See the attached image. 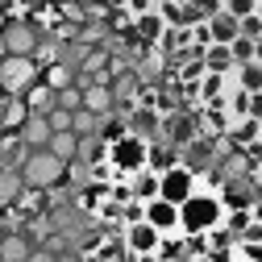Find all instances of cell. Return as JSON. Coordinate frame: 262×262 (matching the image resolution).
Returning a JSON list of instances; mask_svg holds the SVG:
<instances>
[{
  "label": "cell",
  "mask_w": 262,
  "mask_h": 262,
  "mask_svg": "<svg viewBox=\"0 0 262 262\" xmlns=\"http://www.w3.org/2000/svg\"><path fill=\"white\" fill-rule=\"evenodd\" d=\"M225 221V208H221V200L212 191H200L195 187L187 200L179 204V233H208V229H216Z\"/></svg>",
  "instance_id": "obj_1"
},
{
  "label": "cell",
  "mask_w": 262,
  "mask_h": 262,
  "mask_svg": "<svg viewBox=\"0 0 262 262\" xmlns=\"http://www.w3.org/2000/svg\"><path fill=\"white\" fill-rule=\"evenodd\" d=\"M104 162L113 167V175L129 179V175L146 171V162H150V142H142V138H134V134H125V138H117L113 146H104Z\"/></svg>",
  "instance_id": "obj_2"
},
{
  "label": "cell",
  "mask_w": 262,
  "mask_h": 262,
  "mask_svg": "<svg viewBox=\"0 0 262 262\" xmlns=\"http://www.w3.org/2000/svg\"><path fill=\"white\" fill-rule=\"evenodd\" d=\"M17 171H21L25 187H42V191H50L54 183L67 179V162H58V158L42 146V150H29V154H25V162H21Z\"/></svg>",
  "instance_id": "obj_3"
},
{
  "label": "cell",
  "mask_w": 262,
  "mask_h": 262,
  "mask_svg": "<svg viewBox=\"0 0 262 262\" xmlns=\"http://www.w3.org/2000/svg\"><path fill=\"white\" fill-rule=\"evenodd\" d=\"M195 191V171L183 167V162H171L167 171H158V200H167V204H183L187 195Z\"/></svg>",
  "instance_id": "obj_4"
},
{
  "label": "cell",
  "mask_w": 262,
  "mask_h": 262,
  "mask_svg": "<svg viewBox=\"0 0 262 262\" xmlns=\"http://www.w3.org/2000/svg\"><path fill=\"white\" fill-rule=\"evenodd\" d=\"M34 79H38V71H34V62L25 54H5V62H0V92L21 96Z\"/></svg>",
  "instance_id": "obj_5"
},
{
  "label": "cell",
  "mask_w": 262,
  "mask_h": 262,
  "mask_svg": "<svg viewBox=\"0 0 262 262\" xmlns=\"http://www.w3.org/2000/svg\"><path fill=\"white\" fill-rule=\"evenodd\" d=\"M142 221H146L150 229H158L162 237H167V233H179V208L167 204V200H146V204H142Z\"/></svg>",
  "instance_id": "obj_6"
},
{
  "label": "cell",
  "mask_w": 262,
  "mask_h": 262,
  "mask_svg": "<svg viewBox=\"0 0 262 262\" xmlns=\"http://www.w3.org/2000/svg\"><path fill=\"white\" fill-rule=\"evenodd\" d=\"M125 246L134 250V254H154L162 246V233L150 229L146 221H134V225H125Z\"/></svg>",
  "instance_id": "obj_7"
},
{
  "label": "cell",
  "mask_w": 262,
  "mask_h": 262,
  "mask_svg": "<svg viewBox=\"0 0 262 262\" xmlns=\"http://www.w3.org/2000/svg\"><path fill=\"white\" fill-rule=\"evenodd\" d=\"M113 92H108V83H88L83 92H79V108L83 113H92V117H104V113H113Z\"/></svg>",
  "instance_id": "obj_8"
},
{
  "label": "cell",
  "mask_w": 262,
  "mask_h": 262,
  "mask_svg": "<svg viewBox=\"0 0 262 262\" xmlns=\"http://www.w3.org/2000/svg\"><path fill=\"white\" fill-rule=\"evenodd\" d=\"M204 29H208V46H229V42L237 38V21L229 17V13H212L204 21Z\"/></svg>",
  "instance_id": "obj_9"
},
{
  "label": "cell",
  "mask_w": 262,
  "mask_h": 262,
  "mask_svg": "<svg viewBox=\"0 0 262 262\" xmlns=\"http://www.w3.org/2000/svg\"><path fill=\"white\" fill-rule=\"evenodd\" d=\"M21 142H25L29 150H42V146L50 142V125H46V113H29V117H25V125H21Z\"/></svg>",
  "instance_id": "obj_10"
},
{
  "label": "cell",
  "mask_w": 262,
  "mask_h": 262,
  "mask_svg": "<svg viewBox=\"0 0 262 262\" xmlns=\"http://www.w3.org/2000/svg\"><path fill=\"white\" fill-rule=\"evenodd\" d=\"M204 75H233V54H229V46H204V58H200Z\"/></svg>",
  "instance_id": "obj_11"
},
{
  "label": "cell",
  "mask_w": 262,
  "mask_h": 262,
  "mask_svg": "<svg viewBox=\"0 0 262 262\" xmlns=\"http://www.w3.org/2000/svg\"><path fill=\"white\" fill-rule=\"evenodd\" d=\"M158 121H162V117H158L154 108H146V104H142V108H134V113H129L125 129H129L134 138H142V142H146V138H154V134H158Z\"/></svg>",
  "instance_id": "obj_12"
},
{
  "label": "cell",
  "mask_w": 262,
  "mask_h": 262,
  "mask_svg": "<svg viewBox=\"0 0 262 262\" xmlns=\"http://www.w3.org/2000/svg\"><path fill=\"white\" fill-rule=\"evenodd\" d=\"M129 195H134L138 204H146V200H158V171H138V175H129Z\"/></svg>",
  "instance_id": "obj_13"
},
{
  "label": "cell",
  "mask_w": 262,
  "mask_h": 262,
  "mask_svg": "<svg viewBox=\"0 0 262 262\" xmlns=\"http://www.w3.org/2000/svg\"><path fill=\"white\" fill-rule=\"evenodd\" d=\"M21 104H25L29 113H50V108H54V92H50L42 79H34V83L21 92Z\"/></svg>",
  "instance_id": "obj_14"
},
{
  "label": "cell",
  "mask_w": 262,
  "mask_h": 262,
  "mask_svg": "<svg viewBox=\"0 0 262 262\" xmlns=\"http://www.w3.org/2000/svg\"><path fill=\"white\" fill-rule=\"evenodd\" d=\"M225 108H229V117L233 121H246V117H258V96H250V92H229V100H225Z\"/></svg>",
  "instance_id": "obj_15"
},
{
  "label": "cell",
  "mask_w": 262,
  "mask_h": 262,
  "mask_svg": "<svg viewBox=\"0 0 262 262\" xmlns=\"http://www.w3.org/2000/svg\"><path fill=\"white\" fill-rule=\"evenodd\" d=\"M233 88L237 92H250V96H258L262 92V71H258V62H242V67H233Z\"/></svg>",
  "instance_id": "obj_16"
},
{
  "label": "cell",
  "mask_w": 262,
  "mask_h": 262,
  "mask_svg": "<svg viewBox=\"0 0 262 262\" xmlns=\"http://www.w3.org/2000/svg\"><path fill=\"white\" fill-rule=\"evenodd\" d=\"M46 150L58 158V162H71L75 154H79V138L71 134V129H67V134H50V142H46Z\"/></svg>",
  "instance_id": "obj_17"
},
{
  "label": "cell",
  "mask_w": 262,
  "mask_h": 262,
  "mask_svg": "<svg viewBox=\"0 0 262 262\" xmlns=\"http://www.w3.org/2000/svg\"><path fill=\"white\" fill-rule=\"evenodd\" d=\"M21 187H25V179L17 167H0V204H17Z\"/></svg>",
  "instance_id": "obj_18"
},
{
  "label": "cell",
  "mask_w": 262,
  "mask_h": 262,
  "mask_svg": "<svg viewBox=\"0 0 262 262\" xmlns=\"http://www.w3.org/2000/svg\"><path fill=\"white\" fill-rule=\"evenodd\" d=\"M134 29H138V38H142V42H158L162 34H167V25H162L158 13H142V17L134 21Z\"/></svg>",
  "instance_id": "obj_19"
},
{
  "label": "cell",
  "mask_w": 262,
  "mask_h": 262,
  "mask_svg": "<svg viewBox=\"0 0 262 262\" xmlns=\"http://www.w3.org/2000/svg\"><path fill=\"white\" fill-rule=\"evenodd\" d=\"M229 54H233V62H237V67H242V62H258V42L237 34L233 42H229Z\"/></svg>",
  "instance_id": "obj_20"
},
{
  "label": "cell",
  "mask_w": 262,
  "mask_h": 262,
  "mask_svg": "<svg viewBox=\"0 0 262 262\" xmlns=\"http://www.w3.org/2000/svg\"><path fill=\"white\" fill-rule=\"evenodd\" d=\"M42 71H46V75H38V79H42L50 92H62V88H71V71L62 67V62H50V67H42Z\"/></svg>",
  "instance_id": "obj_21"
},
{
  "label": "cell",
  "mask_w": 262,
  "mask_h": 262,
  "mask_svg": "<svg viewBox=\"0 0 262 262\" xmlns=\"http://www.w3.org/2000/svg\"><path fill=\"white\" fill-rule=\"evenodd\" d=\"M221 13H229L233 21H242V17L262 13V0H221Z\"/></svg>",
  "instance_id": "obj_22"
},
{
  "label": "cell",
  "mask_w": 262,
  "mask_h": 262,
  "mask_svg": "<svg viewBox=\"0 0 262 262\" xmlns=\"http://www.w3.org/2000/svg\"><path fill=\"white\" fill-rule=\"evenodd\" d=\"M229 83H233L229 75H204V83H200V92H204V100L221 104V88H229Z\"/></svg>",
  "instance_id": "obj_23"
},
{
  "label": "cell",
  "mask_w": 262,
  "mask_h": 262,
  "mask_svg": "<svg viewBox=\"0 0 262 262\" xmlns=\"http://www.w3.org/2000/svg\"><path fill=\"white\" fill-rule=\"evenodd\" d=\"M179 5H183L187 13H195L200 21H208L212 13H221V0H179Z\"/></svg>",
  "instance_id": "obj_24"
},
{
  "label": "cell",
  "mask_w": 262,
  "mask_h": 262,
  "mask_svg": "<svg viewBox=\"0 0 262 262\" xmlns=\"http://www.w3.org/2000/svg\"><path fill=\"white\" fill-rule=\"evenodd\" d=\"M233 138H237V142H246V146H258V117L237 121V125H233Z\"/></svg>",
  "instance_id": "obj_25"
},
{
  "label": "cell",
  "mask_w": 262,
  "mask_h": 262,
  "mask_svg": "<svg viewBox=\"0 0 262 262\" xmlns=\"http://www.w3.org/2000/svg\"><path fill=\"white\" fill-rule=\"evenodd\" d=\"M46 125H50V134H67V129H71V113L54 104V108L46 113Z\"/></svg>",
  "instance_id": "obj_26"
},
{
  "label": "cell",
  "mask_w": 262,
  "mask_h": 262,
  "mask_svg": "<svg viewBox=\"0 0 262 262\" xmlns=\"http://www.w3.org/2000/svg\"><path fill=\"white\" fill-rule=\"evenodd\" d=\"M0 258H9V262H21V258H25V242H21V237H9V242H0Z\"/></svg>",
  "instance_id": "obj_27"
},
{
  "label": "cell",
  "mask_w": 262,
  "mask_h": 262,
  "mask_svg": "<svg viewBox=\"0 0 262 262\" xmlns=\"http://www.w3.org/2000/svg\"><path fill=\"white\" fill-rule=\"evenodd\" d=\"M54 104L67 108V113H75V108H79V88H62V92H54Z\"/></svg>",
  "instance_id": "obj_28"
},
{
  "label": "cell",
  "mask_w": 262,
  "mask_h": 262,
  "mask_svg": "<svg viewBox=\"0 0 262 262\" xmlns=\"http://www.w3.org/2000/svg\"><path fill=\"white\" fill-rule=\"evenodd\" d=\"M129 13L142 17V13H154V0H129Z\"/></svg>",
  "instance_id": "obj_29"
},
{
  "label": "cell",
  "mask_w": 262,
  "mask_h": 262,
  "mask_svg": "<svg viewBox=\"0 0 262 262\" xmlns=\"http://www.w3.org/2000/svg\"><path fill=\"white\" fill-rule=\"evenodd\" d=\"M29 262H50V254H29Z\"/></svg>",
  "instance_id": "obj_30"
},
{
  "label": "cell",
  "mask_w": 262,
  "mask_h": 262,
  "mask_svg": "<svg viewBox=\"0 0 262 262\" xmlns=\"http://www.w3.org/2000/svg\"><path fill=\"white\" fill-rule=\"evenodd\" d=\"M0 25H9V17H5V13H0Z\"/></svg>",
  "instance_id": "obj_31"
},
{
  "label": "cell",
  "mask_w": 262,
  "mask_h": 262,
  "mask_svg": "<svg viewBox=\"0 0 262 262\" xmlns=\"http://www.w3.org/2000/svg\"><path fill=\"white\" fill-rule=\"evenodd\" d=\"M0 96H5V92H0Z\"/></svg>",
  "instance_id": "obj_32"
}]
</instances>
